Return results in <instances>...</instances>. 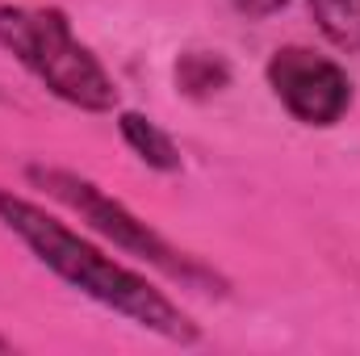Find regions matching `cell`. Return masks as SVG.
Instances as JSON below:
<instances>
[{"mask_svg":"<svg viewBox=\"0 0 360 356\" xmlns=\"http://www.w3.org/2000/svg\"><path fill=\"white\" fill-rule=\"evenodd\" d=\"M310 13L331 46L348 55L360 51V0H310Z\"/></svg>","mask_w":360,"mask_h":356,"instance_id":"obj_6","label":"cell"},{"mask_svg":"<svg viewBox=\"0 0 360 356\" xmlns=\"http://www.w3.org/2000/svg\"><path fill=\"white\" fill-rule=\"evenodd\" d=\"M0 46L30 68L55 96L80 109H113L117 89L101 59L89 46L76 42L68 17L59 8H25V4H4L0 8Z\"/></svg>","mask_w":360,"mask_h":356,"instance_id":"obj_2","label":"cell"},{"mask_svg":"<svg viewBox=\"0 0 360 356\" xmlns=\"http://www.w3.org/2000/svg\"><path fill=\"white\" fill-rule=\"evenodd\" d=\"M226 80H231V72H226V63H222L218 55H201V51H193V55H184V59L176 63V84L188 92V96L218 92Z\"/></svg>","mask_w":360,"mask_h":356,"instance_id":"obj_7","label":"cell"},{"mask_svg":"<svg viewBox=\"0 0 360 356\" xmlns=\"http://www.w3.org/2000/svg\"><path fill=\"white\" fill-rule=\"evenodd\" d=\"M30 180L42 184V189H46L51 197H59L63 205H72L92 231H101V235L113 239L117 248H126V252L151 260L155 268H164L168 276H180V281H188V285H218V276L205 265H197L193 256L176 252L164 235H155V231H151L143 218H134L122 201L105 197L92 180L76 177V172H63V168H30Z\"/></svg>","mask_w":360,"mask_h":356,"instance_id":"obj_3","label":"cell"},{"mask_svg":"<svg viewBox=\"0 0 360 356\" xmlns=\"http://www.w3.org/2000/svg\"><path fill=\"white\" fill-rule=\"evenodd\" d=\"M269 84L285 101V109L306 126H335L352 105L348 72L306 46H285L272 55Z\"/></svg>","mask_w":360,"mask_h":356,"instance_id":"obj_4","label":"cell"},{"mask_svg":"<svg viewBox=\"0 0 360 356\" xmlns=\"http://www.w3.org/2000/svg\"><path fill=\"white\" fill-rule=\"evenodd\" d=\"M122 134H126V143H130L151 168H160V172H176L180 168L176 143H172L151 117H143V113H122Z\"/></svg>","mask_w":360,"mask_h":356,"instance_id":"obj_5","label":"cell"},{"mask_svg":"<svg viewBox=\"0 0 360 356\" xmlns=\"http://www.w3.org/2000/svg\"><path fill=\"white\" fill-rule=\"evenodd\" d=\"M285 0H235V8L239 13H248V17H269V13H276Z\"/></svg>","mask_w":360,"mask_h":356,"instance_id":"obj_8","label":"cell"},{"mask_svg":"<svg viewBox=\"0 0 360 356\" xmlns=\"http://www.w3.org/2000/svg\"><path fill=\"white\" fill-rule=\"evenodd\" d=\"M0 222L51 268L59 272L68 285H76L80 293H89L92 302L126 314L130 323L172 340V344H193L197 327L193 319L180 310L176 302H168L155 285H147L139 272L113 265L105 252H96L92 243H84L80 235H72L59 218H51L46 210L30 205L25 197L0 193Z\"/></svg>","mask_w":360,"mask_h":356,"instance_id":"obj_1","label":"cell"}]
</instances>
